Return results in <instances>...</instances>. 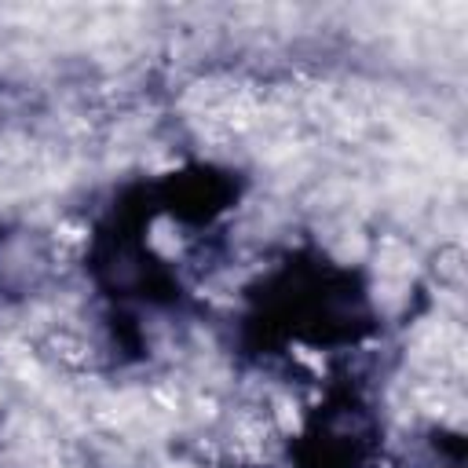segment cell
Here are the masks:
<instances>
[{"label":"cell","mask_w":468,"mask_h":468,"mask_svg":"<svg viewBox=\"0 0 468 468\" xmlns=\"http://www.w3.org/2000/svg\"><path fill=\"white\" fill-rule=\"evenodd\" d=\"M223 201H227V183L212 172L176 176L165 194V205L183 219H208L216 208H223Z\"/></svg>","instance_id":"1"}]
</instances>
